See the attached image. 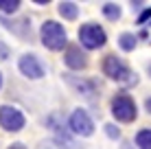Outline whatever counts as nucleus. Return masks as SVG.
Returning a JSON list of instances; mask_svg holds the SVG:
<instances>
[{
    "instance_id": "1",
    "label": "nucleus",
    "mask_w": 151,
    "mask_h": 149,
    "mask_svg": "<svg viewBox=\"0 0 151 149\" xmlns=\"http://www.w3.org/2000/svg\"><path fill=\"white\" fill-rule=\"evenodd\" d=\"M40 35H42V44L50 50H61L66 46V42H68V35H66L64 27L59 22H55V20H46L42 24Z\"/></svg>"
},
{
    "instance_id": "2",
    "label": "nucleus",
    "mask_w": 151,
    "mask_h": 149,
    "mask_svg": "<svg viewBox=\"0 0 151 149\" xmlns=\"http://www.w3.org/2000/svg\"><path fill=\"white\" fill-rule=\"evenodd\" d=\"M103 73H105L110 79L114 81H123V83H136V75L132 73V70L125 66V61L121 57H116V55H107L105 59H103Z\"/></svg>"
},
{
    "instance_id": "3",
    "label": "nucleus",
    "mask_w": 151,
    "mask_h": 149,
    "mask_svg": "<svg viewBox=\"0 0 151 149\" xmlns=\"http://www.w3.org/2000/svg\"><path fill=\"white\" fill-rule=\"evenodd\" d=\"M112 114H114V119L121 121V123H132V121H136L138 110H136L134 99H132L129 94H116V96L112 99Z\"/></svg>"
},
{
    "instance_id": "4",
    "label": "nucleus",
    "mask_w": 151,
    "mask_h": 149,
    "mask_svg": "<svg viewBox=\"0 0 151 149\" xmlns=\"http://www.w3.org/2000/svg\"><path fill=\"white\" fill-rule=\"evenodd\" d=\"M79 40H81V44L86 46V48L94 50V48L105 46L107 35H105V31L99 27V24H83V27L79 29Z\"/></svg>"
},
{
    "instance_id": "5",
    "label": "nucleus",
    "mask_w": 151,
    "mask_h": 149,
    "mask_svg": "<svg viewBox=\"0 0 151 149\" xmlns=\"http://www.w3.org/2000/svg\"><path fill=\"white\" fill-rule=\"evenodd\" d=\"M0 127L7 132H20L24 127V114L13 105L0 107Z\"/></svg>"
},
{
    "instance_id": "6",
    "label": "nucleus",
    "mask_w": 151,
    "mask_h": 149,
    "mask_svg": "<svg viewBox=\"0 0 151 149\" xmlns=\"http://www.w3.org/2000/svg\"><path fill=\"white\" fill-rule=\"evenodd\" d=\"M70 130L75 132V134L79 136H92V132H94V123H92V119L88 116L86 110H75L70 114Z\"/></svg>"
},
{
    "instance_id": "7",
    "label": "nucleus",
    "mask_w": 151,
    "mask_h": 149,
    "mask_svg": "<svg viewBox=\"0 0 151 149\" xmlns=\"http://www.w3.org/2000/svg\"><path fill=\"white\" fill-rule=\"evenodd\" d=\"M20 73L24 77H29V79H42L44 77V66L40 64V59L35 57V55H24V57H20Z\"/></svg>"
},
{
    "instance_id": "8",
    "label": "nucleus",
    "mask_w": 151,
    "mask_h": 149,
    "mask_svg": "<svg viewBox=\"0 0 151 149\" xmlns=\"http://www.w3.org/2000/svg\"><path fill=\"white\" fill-rule=\"evenodd\" d=\"M64 79H66V83H68L70 88H75V92H79V94L88 96V99H94V94H96V86L92 83V81H88V79H79V77H75V75H64Z\"/></svg>"
},
{
    "instance_id": "9",
    "label": "nucleus",
    "mask_w": 151,
    "mask_h": 149,
    "mask_svg": "<svg viewBox=\"0 0 151 149\" xmlns=\"http://www.w3.org/2000/svg\"><path fill=\"white\" fill-rule=\"evenodd\" d=\"M66 64H68V68H75V70H83L88 66V57L86 53H81V48H77V46H70L68 50H66Z\"/></svg>"
},
{
    "instance_id": "10",
    "label": "nucleus",
    "mask_w": 151,
    "mask_h": 149,
    "mask_svg": "<svg viewBox=\"0 0 151 149\" xmlns=\"http://www.w3.org/2000/svg\"><path fill=\"white\" fill-rule=\"evenodd\" d=\"M59 15H64L66 20H77L79 9H77L75 2H61V4H59Z\"/></svg>"
},
{
    "instance_id": "11",
    "label": "nucleus",
    "mask_w": 151,
    "mask_h": 149,
    "mask_svg": "<svg viewBox=\"0 0 151 149\" xmlns=\"http://www.w3.org/2000/svg\"><path fill=\"white\" fill-rule=\"evenodd\" d=\"M118 46H121L123 50H134L136 48V35H132V33H121V37H118Z\"/></svg>"
},
{
    "instance_id": "12",
    "label": "nucleus",
    "mask_w": 151,
    "mask_h": 149,
    "mask_svg": "<svg viewBox=\"0 0 151 149\" xmlns=\"http://www.w3.org/2000/svg\"><path fill=\"white\" fill-rule=\"evenodd\" d=\"M136 147L138 149H151V130H140L136 136Z\"/></svg>"
},
{
    "instance_id": "13",
    "label": "nucleus",
    "mask_w": 151,
    "mask_h": 149,
    "mask_svg": "<svg viewBox=\"0 0 151 149\" xmlns=\"http://www.w3.org/2000/svg\"><path fill=\"white\" fill-rule=\"evenodd\" d=\"M103 15H105L107 20H114V22H116V20L121 18V7L114 4V2H105L103 4Z\"/></svg>"
},
{
    "instance_id": "14",
    "label": "nucleus",
    "mask_w": 151,
    "mask_h": 149,
    "mask_svg": "<svg viewBox=\"0 0 151 149\" xmlns=\"http://www.w3.org/2000/svg\"><path fill=\"white\" fill-rule=\"evenodd\" d=\"M18 9H20V0H0V11L15 13Z\"/></svg>"
},
{
    "instance_id": "15",
    "label": "nucleus",
    "mask_w": 151,
    "mask_h": 149,
    "mask_svg": "<svg viewBox=\"0 0 151 149\" xmlns=\"http://www.w3.org/2000/svg\"><path fill=\"white\" fill-rule=\"evenodd\" d=\"M105 134L110 136V138H118V136H121V132H118V127H116V125L107 123V125H105Z\"/></svg>"
},
{
    "instance_id": "16",
    "label": "nucleus",
    "mask_w": 151,
    "mask_h": 149,
    "mask_svg": "<svg viewBox=\"0 0 151 149\" xmlns=\"http://www.w3.org/2000/svg\"><path fill=\"white\" fill-rule=\"evenodd\" d=\"M149 18H151V9H145V11L138 15V24H145V20H149Z\"/></svg>"
},
{
    "instance_id": "17",
    "label": "nucleus",
    "mask_w": 151,
    "mask_h": 149,
    "mask_svg": "<svg viewBox=\"0 0 151 149\" xmlns=\"http://www.w3.org/2000/svg\"><path fill=\"white\" fill-rule=\"evenodd\" d=\"M37 149H59V147H57L55 143H46L44 140V143H40V145H37Z\"/></svg>"
},
{
    "instance_id": "18",
    "label": "nucleus",
    "mask_w": 151,
    "mask_h": 149,
    "mask_svg": "<svg viewBox=\"0 0 151 149\" xmlns=\"http://www.w3.org/2000/svg\"><path fill=\"white\" fill-rule=\"evenodd\" d=\"M9 149H27V147H24V145H22V143H13V145H11V147H9Z\"/></svg>"
},
{
    "instance_id": "19",
    "label": "nucleus",
    "mask_w": 151,
    "mask_h": 149,
    "mask_svg": "<svg viewBox=\"0 0 151 149\" xmlns=\"http://www.w3.org/2000/svg\"><path fill=\"white\" fill-rule=\"evenodd\" d=\"M145 107H147V112L151 114V96H147V101H145Z\"/></svg>"
},
{
    "instance_id": "20",
    "label": "nucleus",
    "mask_w": 151,
    "mask_h": 149,
    "mask_svg": "<svg viewBox=\"0 0 151 149\" xmlns=\"http://www.w3.org/2000/svg\"><path fill=\"white\" fill-rule=\"evenodd\" d=\"M0 86H2V75H0Z\"/></svg>"
},
{
    "instance_id": "21",
    "label": "nucleus",
    "mask_w": 151,
    "mask_h": 149,
    "mask_svg": "<svg viewBox=\"0 0 151 149\" xmlns=\"http://www.w3.org/2000/svg\"><path fill=\"white\" fill-rule=\"evenodd\" d=\"M149 73H151V64H149Z\"/></svg>"
}]
</instances>
